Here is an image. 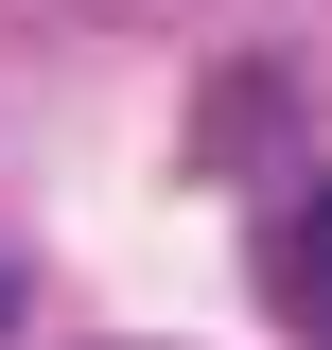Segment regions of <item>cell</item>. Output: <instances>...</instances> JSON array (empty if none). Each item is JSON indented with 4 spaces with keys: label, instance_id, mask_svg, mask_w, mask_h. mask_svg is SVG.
Listing matches in <instances>:
<instances>
[{
    "label": "cell",
    "instance_id": "obj_1",
    "mask_svg": "<svg viewBox=\"0 0 332 350\" xmlns=\"http://www.w3.org/2000/svg\"><path fill=\"white\" fill-rule=\"evenodd\" d=\"M245 262H262V315H280L297 350H332V175L262 211V245H245Z\"/></svg>",
    "mask_w": 332,
    "mask_h": 350
}]
</instances>
